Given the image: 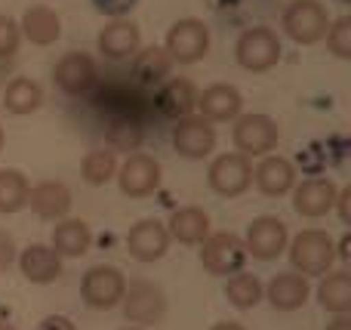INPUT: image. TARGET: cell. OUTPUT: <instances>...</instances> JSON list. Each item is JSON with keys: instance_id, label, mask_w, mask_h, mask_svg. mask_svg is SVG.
I'll return each instance as SVG.
<instances>
[{"instance_id": "cell-1", "label": "cell", "mask_w": 351, "mask_h": 330, "mask_svg": "<svg viewBox=\"0 0 351 330\" xmlns=\"http://www.w3.org/2000/svg\"><path fill=\"white\" fill-rule=\"evenodd\" d=\"M287 250H290L293 272H299L302 278H324L327 272H333L336 241L324 228H302L287 244Z\"/></svg>"}, {"instance_id": "cell-9", "label": "cell", "mask_w": 351, "mask_h": 330, "mask_svg": "<svg viewBox=\"0 0 351 330\" xmlns=\"http://www.w3.org/2000/svg\"><path fill=\"white\" fill-rule=\"evenodd\" d=\"M206 182L222 198H241L253 185V164H250V158H243L237 152H225L210 164Z\"/></svg>"}, {"instance_id": "cell-18", "label": "cell", "mask_w": 351, "mask_h": 330, "mask_svg": "<svg viewBox=\"0 0 351 330\" xmlns=\"http://www.w3.org/2000/svg\"><path fill=\"white\" fill-rule=\"evenodd\" d=\"M308 296H311L308 278H302L299 272H280L265 284V300L278 312H296V309H302L308 303Z\"/></svg>"}, {"instance_id": "cell-21", "label": "cell", "mask_w": 351, "mask_h": 330, "mask_svg": "<svg viewBox=\"0 0 351 330\" xmlns=\"http://www.w3.org/2000/svg\"><path fill=\"white\" fill-rule=\"evenodd\" d=\"M154 105H158V111L164 117L182 121V117H188L197 108V90H194V84L185 78H167L164 84H160L158 96H154Z\"/></svg>"}, {"instance_id": "cell-42", "label": "cell", "mask_w": 351, "mask_h": 330, "mask_svg": "<svg viewBox=\"0 0 351 330\" xmlns=\"http://www.w3.org/2000/svg\"><path fill=\"white\" fill-rule=\"evenodd\" d=\"M0 148H3V127H0Z\"/></svg>"}, {"instance_id": "cell-32", "label": "cell", "mask_w": 351, "mask_h": 330, "mask_svg": "<svg viewBox=\"0 0 351 330\" xmlns=\"http://www.w3.org/2000/svg\"><path fill=\"white\" fill-rule=\"evenodd\" d=\"M324 37H327V47L333 49V56L351 59V19L348 16H339L336 22H330Z\"/></svg>"}, {"instance_id": "cell-33", "label": "cell", "mask_w": 351, "mask_h": 330, "mask_svg": "<svg viewBox=\"0 0 351 330\" xmlns=\"http://www.w3.org/2000/svg\"><path fill=\"white\" fill-rule=\"evenodd\" d=\"M19 25L10 16H0V59H10L19 49Z\"/></svg>"}, {"instance_id": "cell-8", "label": "cell", "mask_w": 351, "mask_h": 330, "mask_svg": "<svg viewBox=\"0 0 351 330\" xmlns=\"http://www.w3.org/2000/svg\"><path fill=\"white\" fill-rule=\"evenodd\" d=\"M123 290H127V278L114 266H93L80 278V296L90 309H114L121 306Z\"/></svg>"}, {"instance_id": "cell-6", "label": "cell", "mask_w": 351, "mask_h": 330, "mask_svg": "<svg viewBox=\"0 0 351 330\" xmlns=\"http://www.w3.org/2000/svg\"><path fill=\"white\" fill-rule=\"evenodd\" d=\"M280 25H284L287 37H293L296 43H317L327 34L330 16L321 0H293L284 10Z\"/></svg>"}, {"instance_id": "cell-40", "label": "cell", "mask_w": 351, "mask_h": 330, "mask_svg": "<svg viewBox=\"0 0 351 330\" xmlns=\"http://www.w3.org/2000/svg\"><path fill=\"white\" fill-rule=\"evenodd\" d=\"M348 244H351V238L346 235V238L339 241V250H336V257H339V259H348Z\"/></svg>"}, {"instance_id": "cell-27", "label": "cell", "mask_w": 351, "mask_h": 330, "mask_svg": "<svg viewBox=\"0 0 351 330\" xmlns=\"http://www.w3.org/2000/svg\"><path fill=\"white\" fill-rule=\"evenodd\" d=\"M317 303L330 315H348L351 312V278L348 272H327L317 284Z\"/></svg>"}, {"instance_id": "cell-34", "label": "cell", "mask_w": 351, "mask_h": 330, "mask_svg": "<svg viewBox=\"0 0 351 330\" xmlns=\"http://www.w3.org/2000/svg\"><path fill=\"white\" fill-rule=\"evenodd\" d=\"M136 3H139V0H93V6H96L102 16H111V19H123Z\"/></svg>"}, {"instance_id": "cell-31", "label": "cell", "mask_w": 351, "mask_h": 330, "mask_svg": "<svg viewBox=\"0 0 351 330\" xmlns=\"http://www.w3.org/2000/svg\"><path fill=\"white\" fill-rule=\"evenodd\" d=\"M80 173L90 185H105L114 179L117 173V158L111 148H90L84 154V164H80Z\"/></svg>"}, {"instance_id": "cell-2", "label": "cell", "mask_w": 351, "mask_h": 330, "mask_svg": "<svg viewBox=\"0 0 351 330\" xmlns=\"http://www.w3.org/2000/svg\"><path fill=\"white\" fill-rule=\"evenodd\" d=\"M200 244H204L200 247V266L210 275L231 278L237 272H243L247 247H243V238H237L234 232H210Z\"/></svg>"}, {"instance_id": "cell-28", "label": "cell", "mask_w": 351, "mask_h": 330, "mask_svg": "<svg viewBox=\"0 0 351 330\" xmlns=\"http://www.w3.org/2000/svg\"><path fill=\"white\" fill-rule=\"evenodd\" d=\"M43 105V90L31 78H16L3 90V108L10 115H31Z\"/></svg>"}, {"instance_id": "cell-11", "label": "cell", "mask_w": 351, "mask_h": 330, "mask_svg": "<svg viewBox=\"0 0 351 330\" xmlns=\"http://www.w3.org/2000/svg\"><path fill=\"white\" fill-rule=\"evenodd\" d=\"M53 80L62 93H68V96H86V93H93L99 84V68H96V62H93V56L68 53L56 62Z\"/></svg>"}, {"instance_id": "cell-26", "label": "cell", "mask_w": 351, "mask_h": 330, "mask_svg": "<svg viewBox=\"0 0 351 330\" xmlns=\"http://www.w3.org/2000/svg\"><path fill=\"white\" fill-rule=\"evenodd\" d=\"M167 232H170V241L176 238L179 244H200L210 235V216L200 207H179L170 216Z\"/></svg>"}, {"instance_id": "cell-24", "label": "cell", "mask_w": 351, "mask_h": 330, "mask_svg": "<svg viewBox=\"0 0 351 330\" xmlns=\"http://www.w3.org/2000/svg\"><path fill=\"white\" fill-rule=\"evenodd\" d=\"M19 34H25L37 47H49V43H56L62 37V19L56 16V10H49L43 3L28 6L22 16V31Z\"/></svg>"}, {"instance_id": "cell-39", "label": "cell", "mask_w": 351, "mask_h": 330, "mask_svg": "<svg viewBox=\"0 0 351 330\" xmlns=\"http://www.w3.org/2000/svg\"><path fill=\"white\" fill-rule=\"evenodd\" d=\"M210 330H247V327H241V325H234V321H219V325H213Z\"/></svg>"}, {"instance_id": "cell-25", "label": "cell", "mask_w": 351, "mask_h": 330, "mask_svg": "<svg viewBox=\"0 0 351 330\" xmlns=\"http://www.w3.org/2000/svg\"><path fill=\"white\" fill-rule=\"evenodd\" d=\"M173 59L164 47H145L133 56V80L139 86H158L170 78Z\"/></svg>"}, {"instance_id": "cell-10", "label": "cell", "mask_w": 351, "mask_h": 330, "mask_svg": "<svg viewBox=\"0 0 351 330\" xmlns=\"http://www.w3.org/2000/svg\"><path fill=\"white\" fill-rule=\"evenodd\" d=\"M167 53L173 62L191 65V62L204 59L210 49V28L200 19H179L170 31H167Z\"/></svg>"}, {"instance_id": "cell-12", "label": "cell", "mask_w": 351, "mask_h": 330, "mask_svg": "<svg viewBox=\"0 0 351 330\" xmlns=\"http://www.w3.org/2000/svg\"><path fill=\"white\" fill-rule=\"evenodd\" d=\"M117 182L127 198H148L160 185V164L145 152H133L117 167Z\"/></svg>"}, {"instance_id": "cell-35", "label": "cell", "mask_w": 351, "mask_h": 330, "mask_svg": "<svg viewBox=\"0 0 351 330\" xmlns=\"http://www.w3.org/2000/svg\"><path fill=\"white\" fill-rule=\"evenodd\" d=\"M12 259H16V241H12L10 232H3V228H0V272H3Z\"/></svg>"}, {"instance_id": "cell-29", "label": "cell", "mask_w": 351, "mask_h": 330, "mask_svg": "<svg viewBox=\"0 0 351 330\" xmlns=\"http://www.w3.org/2000/svg\"><path fill=\"white\" fill-rule=\"evenodd\" d=\"M225 296L234 309L247 312V309H256L262 300H265V284L253 275V272H237V275L228 278L225 284Z\"/></svg>"}, {"instance_id": "cell-23", "label": "cell", "mask_w": 351, "mask_h": 330, "mask_svg": "<svg viewBox=\"0 0 351 330\" xmlns=\"http://www.w3.org/2000/svg\"><path fill=\"white\" fill-rule=\"evenodd\" d=\"M93 244V232L84 220H74V216H65V220L56 222L53 235H49V247H53L59 257H84Z\"/></svg>"}, {"instance_id": "cell-36", "label": "cell", "mask_w": 351, "mask_h": 330, "mask_svg": "<svg viewBox=\"0 0 351 330\" xmlns=\"http://www.w3.org/2000/svg\"><path fill=\"white\" fill-rule=\"evenodd\" d=\"M37 330H77L74 321L68 315H47V318L37 325Z\"/></svg>"}, {"instance_id": "cell-43", "label": "cell", "mask_w": 351, "mask_h": 330, "mask_svg": "<svg viewBox=\"0 0 351 330\" xmlns=\"http://www.w3.org/2000/svg\"><path fill=\"white\" fill-rule=\"evenodd\" d=\"M121 330H142V327H121Z\"/></svg>"}, {"instance_id": "cell-37", "label": "cell", "mask_w": 351, "mask_h": 330, "mask_svg": "<svg viewBox=\"0 0 351 330\" xmlns=\"http://www.w3.org/2000/svg\"><path fill=\"white\" fill-rule=\"evenodd\" d=\"M348 198H351V185H346V189L336 195V207H339V220H342V222L351 220V213H348Z\"/></svg>"}, {"instance_id": "cell-38", "label": "cell", "mask_w": 351, "mask_h": 330, "mask_svg": "<svg viewBox=\"0 0 351 330\" xmlns=\"http://www.w3.org/2000/svg\"><path fill=\"white\" fill-rule=\"evenodd\" d=\"M327 330H351V318L348 315H336V318L327 325Z\"/></svg>"}, {"instance_id": "cell-22", "label": "cell", "mask_w": 351, "mask_h": 330, "mask_svg": "<svg viewBox=\"0 0 351 330\" xmlns=\"http://www.w3.org/2000/svg\"><path fill=\"white\" fill-rule=\"evenodd\" d=\"M253 179L262 195L280 198L287 191H293V185H296V167L287 158H280V154H265L262 164L253 170Z\"/></svg>"}, {"instance_id": "cell-3", "label": "cell", "mask_w": 351, "mask_h": 330, "mask_svg": "<svg viewBox=\"0 0 351 330\" xmlns=\"http://www.w3.org/2000/svg\"><path fill=\"white\" fill-rule=\"evenodd\" d=\"M123 318L133 321V327H154L167 315V296L154 281H130L123 290Z\"/></svg>"}, {"instance_id": "cell-16", "label": "cell", "mask_w": 351, "mask_h": 330, "mask_svg": "<svg viewBox=\"0 0 351 330\" xmlns=\"http://www.w3.org/2000/svg\"><path fill=\"white\" fill-rule=\"evenodd\" d=\"M71 189L65 182H56V179H47V182H37L34 189H28V207L34 210L40 220H65L71 213Z\"/></svg>"}, {"instance_id": "cell-5", "label": "cell", "mask_w": 351, "mask_h": 330, "mask_svg": "<svg viewBox=\"0 0 351 330\" xmlns=\"http://www.w3.org/2000/svg\"><path fill=\"white\" fill-rule=\"evenodd\" d=\"M231 139H234L237 154H243V158H262L271 148H278L280 130L274 123V117H268V115H237Z\"/></svg>"}, {"instance_id": "cell-41", "label": "cell", "mask_w": 351, "mask_h": 330, "mask_svg": "<svg viewBox=\"0 0 351 330\" xmlns=\"http://www.w3.org/2000/svg\"><path fill=\"white\" fill-rule=\"evenodd\" d=\"M0 330H16V327H10V325H6L3 318H0Z\"/></svg>"}, {"instance_id": "cell-15", "label": "cell", "mask_w": 351, "mask_h": 330, "mask_svg": "<svg viewBox=\"0 0 351 330\" xmlns=\"http://www.w3.org/2000/svg\"><path fill=\"white\" fill-rule=\"evenodd\" d=\"M127 250L139 263H154L170 250V232L160 220H139L127 232Z\"/></svg>"}, {"instance_id": "cell-17", "label": "cell", "mask_w": 351, "mask_h": 330, "mask_svg": "<svg viewBox=\"0 0 351 330\" xmlns=\"http://www.w3.org/2000/svg\"><path fill=\"white\" fill-rule=\"evenodd\" d=\"M99 49H102L105 59H133L136 53L142 49V34L139 25L130 22V19H114L111 25H105L99 31Z\"/></svg>"}, {"instance_id": "cell-30", "label": "cell", "mask_w": 351, "mask_h": 330, "mask_svg": "<svg viewBox=\"0 0 351 330\" xmlns=\"http://www.w3.org/2000/svg\"><path fill=\"white\" fill-rule=\"evenodd\" d=\"M28 179L22 170H0V216L28 207Z\"/></svg>"}, {"instance_id": "cell-7", "label": "cell", "mask_w": 351, "mask_h": 330, "mask_svg": "<svg viewBox=\"0 0 351 330\" xmlns=\"http://www.w3.org/2000/svg\"><path fill=\"white\" fill-rule=\"evenodd\" d=\"M290 244V232H287V222L280 216H256L250 222L247 235H243V247H247V257L262 259V263H271Z\"/></svg>"}, {"instance_id": "cell-20", "label": "cell", "mask_w": 351, "mask_h": 330, "mask_svg": "<svg viewBox=\"0 0 351 330\" xmlns=\"http://www.w3.org/2000/svg\"><path fill=\"white\" fill-rule=\"evenodd\" d=\"M197 108L204 121H234L243 108V96L231 84H213L197 93Z\"/></svg>"}, {"instance_id": "cell-14", "label": "cell", "mask_w": 351, "mask_h": 330, "mask_svg": "<svg viewBox=\"0 0 351 330\" xmlns=\"http://www.w3.org/2000/svg\"><path fill=\"white\" fill-rule=\"evenodd\" d=\"M336 195H339V189H336L333 179H302L299 185H293V210L305 220H321L336 207Z\"/></svg>"}, {"instance_id": "cell-44", "label": "cell", "mask_w": 351, "mask_h": 330, "mask_svg": "<svg viewBox=\"0 0 351 330\" xmlns=\"http://www.w3.org/2000/svg\"><path fill=\"white\" fill-rule=\"evenodd\" d=\"M339 3H348V0H339Z\"/></svg>"}, {"instance_id": "cell-4", "label": "cell", "mask_w": 351, "mask_h": 330, "mask_svg": "<svg viewBox=\"0 0 351 330\" xmlns=\"http://www.w3.org/2000/svg\"><path fill=\"white\" fill-rule=\"evenodd\" d=\"M280 37L274 34L271 28L259 25V28H247L234 43V56H237V65L247 68V71L259 74L268 71L280 62Z\"/></svg>"}, {"instance_id": "cell-13", "label": "cell", "mask_w": 351, "mask_h": 330, "mask_svg": "<svg viewBox=\"0 0 351 330\" xmlns=\"http://www.w3.org/2000/svg\"><path fill=\"white\" fill-rule=\"evenodd\" d=\"M173 148L188 161H204L216 148V130L204 117L188 115L173 127Z\"/></svg>"}, {"instance_id": "cell-19", "label": "cell", "mask_w": 351, "mask_h": 330, "mask_svg": "<svg viewBox=\"0 0 351 330\" xmlns=\"http://www.w3.org/2000/svg\"><path fill=\"white\" fill-rule=\"evenodd\" d=\"M19 269L31 284H53L62 278V257L49 244H28L19 253Z\"/></svg>"}]
</instances>
